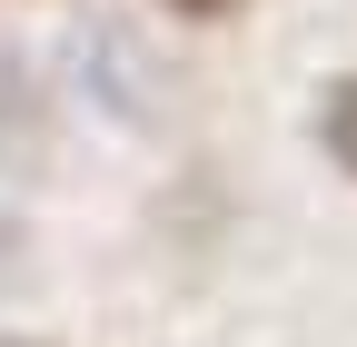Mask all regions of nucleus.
I'll return each mask as SVG.
<instances>
[{
  "mask_svg": "<svg viewBox=\"0 0 357 347\" xmlns=\"http://www.w3.org/2000/svg\"><path fill=\"white\" fill-rule=\"evenodd\" d=\"M50 169V90L20 40H0V179H40Z\"/></svg>",
  "mask_w": 357,
  "mask_h": 347,
  "instance_id": "nucleus-1",
  "label": "nucleus"
},
{
  "mask_svg": "<svg viewBox=\"0 0 357 347\" xmlns=\"http://www.w3.org/2000/svg\"><path fill=\"white\" fill-rule=\"evenodd\" d=\"M318 149L357 179V79H328L318 90Z\"/></svg>",
  "mask_w": 357,
  "mask_h": 347,
  "instance_id": "nucleus-2",
  "label": "nucleus"
},
{
  "mask_svg": "<svg viewBox=\"0 0 357 347\" xmlns=\"http://www.w3.org/2000/svg\"><path fill=\"white\" fill-rule=\"evenodd\" d=\"M159 10H178V20H238L248 0H159Z\"/></svg>",
  "mask_w": 357,
  "mask_h": 347,
  "instance_id": "nucleus-3",
  "label": "nucleus"
}]
</instances>
